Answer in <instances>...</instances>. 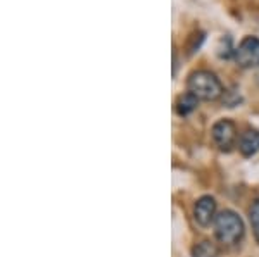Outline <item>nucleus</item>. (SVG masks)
<instances>
[{
  "label": "nucleus",
  "mask_w": 259,
  "mask_h": 257,
  "mask_svg": "<svg viewBox=\"0 0 259 257\" xmlns=\"http://www.w3.org/2000/svg\"><path fill=\"white\" fill-rule=\"evenodd\" d=\"M214 233L216 238L220 240V243L227 247L237 245L245 233V226L244 221L235 211L232 209H225L216 216L214 221Z\"/></svg>",
  "instance_id": "nucleus-1"
},
{
  "label": "nucleus",
  "mask_w": 259,
  "mask_h": 257,
  "mask_svg": "<svg viewBox=\"0 0 259 257\" xmlns=\"http://www.w3.org/2000/svg\"><path fill=\"white\" fill-rule=\"evenodd\" d=\"M249 221H250V226H252V233H254V238L256 242L259 243V198L250 205L249 209Z\"/></svg>",
  "instance_id": "nucleus-9"
},
{
  "label": "nucleus",
  "mask_w": 259,
  "mask_h": 257,
  "mask_svg": "<svg viewBox=\"0 0 259 257\" xmlns=\"http://www.w3.org/2000/svg\"><path fill=\"white\" fill-rule=\"evenodd\" d=\"M211 135H212L214 145L223 152L232 150V147L237 143V140H239L235 123L230 121V119H220L218 123H214V126H212V130H211Z\"/></svg>",
  "instance_id": "nucleus-3"
},
{
  "label": "nucleus",
  "mask_w": 259,
  "mask_h": 257,
  "mask_svg": "<svg viewBox=\"0 0 259 257\" xmlns=\"http://www.w3.org/2000/svg\"><path fill=\"white\" fill-rule=\"evenodd\" d=\"M233 56L240 68H259V38L257 36L244 38L239 47L233 50Z\"/></svg>",
  "instance_id": "nucleus-4"
},
{
  "label": "nucleus",
  "mask_w": 259,
  "mask_h": 257,
  "mask_svg": "<svg viewBox=\"0 0 259 257\" xmlns=\"http://www.w3.org/2000/svg\"><path fill=\"white\" fill-rule=\"evenodd\" d=\"M194 221L200 228H209L216 221V200L211 195H202L194 204Z\"/></svg>",
  "instance_id": "nucleus-5"
},
{
  "label": "nucleus",
  "mask_w": 259,
  "mask_h": 257,
  "mask_svg": "<svg viewBox=\"0 0 259 257\" xmlns=\"http://www.w3.org/2000/svg\"><path fill=\"white\" fill-rule=\"evenodd\" d=\"M187 86H189V92L195 95L199 100H216L223 93V85H221L220 78L206 69L192 73Z\"/></svg>",
  "instance_id": "nucleus-2"
},
{
  "label": "nucleus",
  "mask_w": 259,
  "mask_h": 257,
  "mask_svg": "<svg viewBox=\"0 0 259 257\" xmlns=\"http://www.w3.org/2000/svg\"><path fill=\"white\" fill-rule=\"evenodd\" d=\"M197 104H199V98L195 97V95H192L190 92H187V93L180 95L178 100H177V113H178L180 116H187V114H190L192 111H195V107H197Z\"/></svg>",
  "instance_id": "nucleus-7"
},
{
  "label": "nucleus",
  "mask_w": 259,
  "mask_h": 257,
  "mask_svg": "<svg viewBox=\"0 0 259 257\" xmlns=\"http://www.w3.org/2000/svg\"><path fill=\"white\" fill-rule=\"evenodd\" d=\"M239 150L244 157H252L259 152V131L247 130L239 138Z\"/></svg>",
  "instance_id": "nucleus-6"
},
{
  "label": "nucleus",
  "mask_w": 259,
  "mask_h": 257,
  "mask_svg": "<svg viewBox=\"0 0 259 257\" xmlns=\"http://www.w3.org/2000/svg\"><path fill=\"white\" fill-rule=\"evenodd\" d=\"M192 255L194 257H218L220 250L211 240H202V242L195 243L192 248Z\"/></svg>",
  "instance_id": "nucleus-8"
}]
</instances>
